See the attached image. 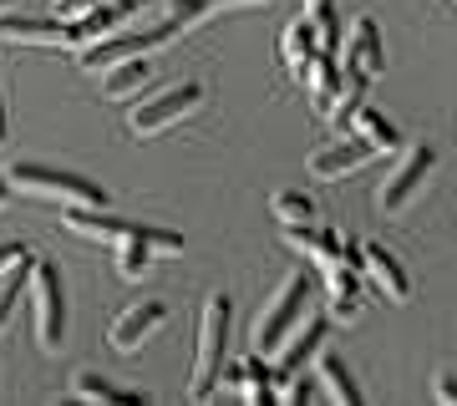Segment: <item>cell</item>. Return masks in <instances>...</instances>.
Listing matches in <instances>:
<instances>
[{"label": "cell", "mask_w": 457, "mask_h": 406, "mask_svg": "<svg viewBox=\"0 0 457 406\" xmlns=\"http://www.w3.org/2000/svg\"><path fill=\"white\" fill-rule=\"evenodd\" d=\"M5 183L31 198H62L66 209H107V188H97L82 173H56V168H41V162H16L5 173Z\"/></svg>", "instance_id": "6da1fadb"}, {"label": "cell", "mask_w": 457, "mask_h": 406, "mask_svg": "<svg viewBox=\"0 0 457 406\" xmlns=\"http://www.w3.org/2000/svg\"><path fill=\"white\" fill-rule=\"evenodd\" d=\"M224 345H228V294H209L204 325H198V360H194V376H188V402H204V396L219 391Z\"/></svg>", "instance_id": "7a4b0ae2"}, {"label": "cell", "mask_w": 457, "mask_h": 406, "mask_svg": "<svg viewBox=\"0 0 457 406\" xmlns=\"http://www.w3.org/2000/svg\"><path fill=\"white\" fill-rule=\"evenodd\" d=\"M305 305H311V279L290 275L285 279V290L270 300V310H264L260 325H254V351H260V356H275L279 345L295 336V325L305 320Z\"/></svg>", "instance_id": "3957f363"}, {"label": "cell", "mask_w": 457, "mask_h": 406, "mask_svg": "<svg viewBox=\"0 0 457 406\" xmlns=\"http://www.w3.org/2000/svg\"><path fill=\"white\" fill-rule=\"evenodd\" d=\"M31 310H36V341L46 345V351H62L66 300H62V275L46 260H36V269H31Z\"/></svg>", "instance_id": "277c9868"}, {"label": "cell", "mask_w": 457, "mask_h": 406, "mask_svg": "<svg viewBox=\"0 0 457 406\" xmlns=\"http://www.w3.org/2000/svg\"><path fill=\"white\" fill-rule=\"evenodd\" d=\"M173 36H179V26H173V21L153 26V31H137V36H102V41H92V46L77 51V62H82L87 71H112V66L132 62V56H147V51L168 46Z\"/></svg>", "instance_id": "5b68a950"}, {"label": "cell", "mask_w": 457, "mask_h": 406, "mask_svg": "<svg viewBox=\"0 0 457 406\" xmlns=\"http://www.w3.org/2000/svg\"><path fill=\"white\" fill-rule=\"evenodd\" d=\"M198 102H204V87H198V81H183V87H173V92H158V97L137 102V107L128 112V128L137 132V137H153V132L173 128L179 117H188Z\"/></svg>", "instance_id": "8992f818"}, {"label": "cell", "mask_w": 457, "mask_h": 406, "mask_svg": "<svg viewBox=\"0 0 457 406\" xmlns=\"http://www.w3.org/2000/svg\"><path fill=\"white\" fill-rule=\"evenodd\" d=\"M153 254H183V234H173V228L128 224V234L117 239V275L137 279L147 264H153Z\"/></svg>", "instance_id": "52a82bcc"}, {"label": "cell", "mask_w": 457, "mask_h": 406, "mask_svg": "<svg viewBox=\"0 0 457 406\" xmlns=\"http://www.w3.org/2000/svg\"><path fill=\"white\" fill-rule=\"evenodd\" d=\"M326 341H330V320H326V315H315V320L295 325V336L275 351V381H279V386H290L305 360H320Z\"/></svg>", "instance_id": "ba28073f"}, {"label": "cell", "mask_w": 457, "mask_h": 406, "mask_svg": "<svg viewBox=\"0 0 457 406\" xmlns=\"http://www.w3.org/2000/svg\"><path fill=\"white\" fill-rule=\"evenodd\" d=\"M285 244L300 249L320 269H330V264H341V260L361 264V244H345L341 234H326V228H311V224H285Z\"/></svg>", "instance_id": "9c48e42d"}, {"label": "cell", "mask_w": 457, "mask_h": 406, "mask_svg": "<svg viewBox=\"0 0 457 406\" xmlns=\"http://www.w3.org/2000/svg\"><path fill=\"white\" fill-rule=\"evenodd\" d=\"M432 162H437V153H432L427 143L407 147V158L396 162L392 178L381 183V198H376V203H381V213H396V209H402V203H407V198L417 194V183H422L427 173H432Z\"/></svg>", "instance_id": "30bf717a"}, {"label": "cell", "mask_w": 457, "mask_h": 406, "mask_svg": "<svg viewBox=\"0 0 457 406\" xmlns=\"http://www.w3.org/2000/svg\"><path fill=\"white\" fill-rule=\"evenodd\" d=\"M137 11H143V0H107V5H97V11L66 21V26H71V46L82 51V46H92V41H102V36H112L117 26H128Z\"/></svg>", "instance_id": "8fae6325"}, {"label": "cell", "mask_w": 457, "mask_h": 406, "mask_svg": "<svg viewBox=\"0 0 457 406\" xmlns=\"http://www.w3.org/2000/svg\"><path fill=\"white\" fill-rule=\"evenodd\" d=\"M361 275L376 279V290L386 294V300H411V279L407 269H402V260H396L392 249H381V244H361Z\"/></svg>", "instance_id": "7c38bea8"}, {"label": "cell", "mask_w": 457, "mask_h": 406, "mask_svg": "<svg viewBox=\"0 0 457 406\" xmlns=\"http://www.w3.org/2000/svg\"><path fill=\"white\" fill-rule=\"evenodd\" d=\"M163 320H168V305H163V300H143V305H132V310H122V315H117L107 341H112L117 351H137V345H143Z\"/></svg>", "instance_id": "4fadbf2b"}, {"label": "cell", "mask_w": 457, "mask_h": 406, "mask_svg": "<svg viewBox=\"0 0 457 406\" xmlns=\"http://www.w3.org/2000/svg\"><path fill=\"white\" fill-rule=\"evenodd\" d=\"M366 87H371V71H361V66H345L341 87H336V97H330V107H326V122L341 132V137H345V128L356 122V112L366 107Z\"/></svg>", "instance_id": "5bb4252c"}, {"label": "cell", "mask_w": 457, "mask_h": 406, "mask_svg": "<svg viewBox=\"0 0 457 406\" xmlns=\"http://www.w3.org/2000/svg\"><path fill=\"white\" fill-rule=\"evenodd\" d=\"M0 41H16V46H62V51H77L71 46V26L66 21H0Z\"/></svg>", "instance_id": "9a60e30c"}, {"label": "cell", "mask_w": 457, "mask_h": 406, "mask_svg": "<svg viewBox=\"0 0 457 406\" xmlns=\"http://www.w3.org/2000/svg\"><path fill=\"white\" fill-rule=\"evenodd\" d=\"M345 66H361V71H371V77L386 71V46H381V31H376L371 16H356V26L345 36Z\"/></svg>", "instance_id": "2e32d148"}, {"label": "cell", "mask_w": 457, "mask_h": 406, "mask_svg": "<svg viewBox=\"0 0 457 406\" xmlns=\"http://www.w3.org/2000/svg\"><path fill=\"white\" fill-rule=\"evenodd\" d=\"M326 290H330V320H356L361 315V264H351V260L330 264Z\"/></svg>", "instance_id": "e0dca14e"}, {"label": "cell", "mask_w": 457, "mask_h": 406, "mask_svg": "<svg viewBox=\"0 0 457 406\" xmlns=\"http://www.w3.org/2000/svg\"><path fill=\"white\" fill-rule=\"evenodd\" d=\"M376 147L366 143V137H341V143H330V147H320L311 158V168H315V178H341V173H351V168H361V162L371 158Z\"/></svg>", "instance_id": "ac0fdd59"}, {"label": "cell", "mask_w": 457, "mask_h": 406, "mask_svg": "<svg viewBox=\"0 0 457 406\" xmlns=\"http://www.w3.org/2000/svg\"><path fill=\"white\" fill-rule=\"evenodd\" d=\"M219 386L245 391V402H275V371L260 360V351H254L249 360H239L228 376H219Z\"/></svg>", "instance_id": "d6986e66"}, {"label": "cell", "mask_w": 457, "mask_h": 406, "mask_svg": "<svg viewBox=\"0 0 457 406\" xmlns=\"http://www.w3.org/2000/svg\"><path fill=\"white\" fill-rule=\"evenodd\" d=\"M279 51H285V66L295 71V81H305V71H311V62H315V51H320V36H315L311 16H295L290 26H285Z\"/></svg>", "instance_id": "ffe728a7"}, {"label": "cell", "mask_w": 457, "mask_h": 406, "mask_svg": "<svg viewBox=\"0 0 457 406\" xmlns=\"http://www.w3.org/2000/svg\"><path fill=\"white\" fill-rule=\"evenodd\" d=\"M62 224L71 234H87V239H102V244H117L128 234V219H112L107 209H66Z\"/></svg>", "instance_id": "44dd1931"}, {"label": "cell", "mask_w": 457, "mask_h": 406, "mask_svg": "<svg viewBox=\"0 0 457 406\" xmlns=\"http://www.w3.org/2000/svg\"><path fill=\"white\" fill-rule=\"evenodd\" d=\"M336 87H341V66H336V56H330V51H315L311 71H305V92L315 97V107H320V117H326L330 97H336Z\"/></svg>", "instance_id": "7402d4cb"}, {"label": "cell", "mask_w": 457, "mask_h": 406, "mask_svg": "<svg viewBox=\"0 0 457 406\" xmlns=\"http://www.w3.org/2000/svg\"><path fill=\"white\" fill-rule=\"evenodd\" d=\"M305 16H311L315 36H320V51L341 56V16H336V0H305Z\"/></svg>", "instance_id": "603a6c76"}, {"label": "cell", "mask_w": 457, "mask_h": 406, "mask_svg": "<svg viewBox=\"0 0 457 406\" xmlns=\"http://www.w3.org/2000/svg\"><path fill=\"white\" fill-rule=\"evenodd\" d=\"M228 5H260V0H168V21L179 31H188L198 21H209L213 11H228Z\"/></svg>", "instance_id": "cb8c5ba5"}, {"label": "cell", "mask_w": 457, "mask_h": 406, "mask_svg": "<svg viewBox=\"0 0 457 406\" xmlns=\"http://www.w3.org/2000/svg\"><path fill=\"white\" fill-rule=\"evenodd\" d=\"M147 81H153L147 62H143V56H132V62L112 66V71H102V92H107V97H132V92H137V87H147Z\"/></svg>", "instance_id": "d4e9b609"}, {"label": "cell", "mask_w": 457, "mask_h": 406, "mask_svg": "<svg viewBox=\"0 0 457 406\" xmlns=\"http://www.w3.org/2000/svg\"><path fill=\"white\" fill-rule=\"evenodd\" d=\"M351 128H356V137H366V143H371L376 153H392V147L402 143V132H396L392 122H386V112H376V107H361Z\"/></svg>", "instance_id": "484cf974"}, {"label": "cell", "mask_w": 457, "mask_h": 406, "mask_svg": "<svg viewBox=\"0 0 457 406\" xmlns=\"http://www.w3.org/2000/svg\"><path fill=\"white\" fill-rule=\"evenodd\" d=\"M31 269H36V260L21 249L11 264H0V325H5V315H11V305H16V294H21V285L31 279Z\"/></svg>", "instance_id": "4316f807"}, {"label": "cell", "mask_w": 457, "mask_h": 406, "mask_svg": "<svg viewBox=\"0 0 457 406\" xmlns=\"http://www.w3.org/2000/svg\"><path fill=\"white\" fill-rule=\"evenodd\" d=\"M320 386H326L330 396H336V402H345V406H351V402H361L356 376L345 371V360H341V356H330V351L320 356Z\"/></svg>", "instance_id": "83f0119b"}, {"label": "cell", "mask_w": 457, "mask_h": 406, "mask_svg": "<svg viewBox=\"0 0 457 406\" xmlns=\"http://www.w3.org/2000/svg\"><path fill=\"white\" fill-rule=\"evenodd\" d=\"M71 396H77V402H143L137 391L112 386V381H102V376H92V371H82L71 381Z\"/></svg>", "instance_id": "f1b7e54d"}, {"label": "cell", "mask_w": 457, "mask_h": 406, "mask_svg": "<svg viewBox=\"0 0 457 406\" xmlns=\"http://www.w3.org/2000/svg\"><path fill=\"white\" fill-rule=\"evenodd\" d=\"M275 213L285 219V224H311L315 203H311V194H300V188H279V194H275Z\"/></svg>", "instance_id": "f546056e"}, {"label": "cell", "mask_w": 457, "mask_h": 406, "mask_svg": "<svg viewBox=\"0 0 457 406\" xmlns=\"http://www.w3.org/2000/svg\"><path fill=\"white\" fill-rule=\"evenodd\" d=\"M432 396H437V402H447V406H457V381H453V376H437Z\"/></svg>", "instance_id": "4dcf8cb0"}, {"label": "cell", "mask_w": 457, "mask_h": 406, "mask_svg": "<svg viewBox=\"0 0 457 406\" xmlns=\"http://www.w3.org/2000/svg\"><path fill=\"white\" fill-rule=\"evenodd\" d=\"M21 254V244H5V249H0V264H11Z\"/></svg>", "instance_id": "1f68e13d"}, {"label": "cell", "mask_w": 457, "mask_h": 406, "mask_svg": "<svg viewBox=\"0 0 457 406\" xmlns=\"http://www.w3.org/2000/svg\"><path fill=\"white\" fill-rule=\"evenodd\" d=\"M5 132H11V122H5V97H0V147H5Z\"/></svg>", "instance_id": "d6a6232c"}, {"label": "cell", "mask_w": 457, "mask_h": 406, "mask_svg": "<svg viewBox=\"0 0 457 406\" xmlns=\"http://www.w3.org/2000/svg\"><path fill=\"white\" fill-rule=\"evenodd\" d=\"M5 188H11V183H0V203H5Z\"/></svg>", "instance_id": "836d02e7"}, {"label": "cell", "mask_w": 457, "mask_h": 406, "mask_svg": "<svg viewBox=\"0 0 457 406\" xmlns=\"http://www.w3.org/2000/svg\"><path fill=\"white\" fill-rule=\"evenodd\" d=\"M0 5H5V0H0Z\"/></svg>", "instance_id": "e575fe53"}]
</instances>
